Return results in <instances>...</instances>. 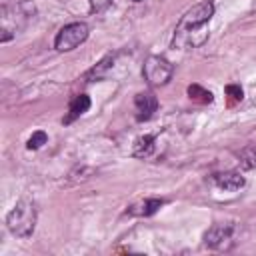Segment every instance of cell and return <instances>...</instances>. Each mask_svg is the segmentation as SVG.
I'll return each mask as SVG.
<instances>
[{
  "instance_id": "6da1fadb",
  "label": "cell",
  "mask_w": 256,
  "mask_h": 256,
  "mask_svg": "<svg viewBox=\"0 0 256 256\" xmlns=\"http://www.w3.org/2000/svg\"><path fill=\"white\" fill-rule=\"evenodd\" d=\"M214 14V2L204 0L192 6L176 24L172 36V48L178 50H194L200 48L208 40V24Z\"/></svg>"
},
{
  "instance_id": "7a4b0ae2",
  "label": "cell",
  "mask_w": 256,
  "mask_h": 256,
  "mask_svg": "<svg viewBox=\"0 0 256 256\" xmlns=\"http://www.w3.org/2000/svg\"><path fill=\"white\" fill-rule=\"evenodd\" d=\"M34 14H36V6L32 0L4 4L0 12V40L2 42L12 40L28 24V20L34 18Z\"/></svg>"
},
{
  "instance_id": "3957f363",
  "label": "cell",
  "mask_w": 256,
  "mask_h": 256,
  "mask_svg": "<svg viewBox=\"0 0 256 256\" xmlns=\"http://www.w3.org/2000/svg\"><path fill=\"white\" fill-rule=\"evenodd\" d=\"M36 206L28 200H20L16 202V206L8 212L6 216V226L8 230L18 236V238H28L32 236L34 228H36Z\"/></svg>"
},
{
  "instance_id": "277c9868",
  "label": "cell",
  "mask_w": 256,
  "mask_h": 256,
  "mask_svg": "<svg viewBox=\"0 0 256 256\" xmlns=\"http://www.w3.org/2000/svg\"><path fill=\"white\" fill-rule=\"evenodd\" d=\"M90 34L88 24L84 22H70L66 26H62L54 38V48L58 52H70L74 48H78Z\"/></svg>"
},
{
  "instance_id": "5b68a950",
  "label": "cell",
  "mask_w": 256,
  "mask_h": 256,
  "mask_svg": "<svg viewBox=\"0 0 256 256\" xmlns=\"http://www.w3.org/2000/svg\"><path fill=\"white\" fill-rule=\"evenodd\" d=\"M172 72H174V66L164 56H148L144 66H142L144 80L150 86H164V84H168V80L172 78Z\"/></svg>"
},
{
  "instance_id": "8992f818",
  "label": "cell",
  "mask_w": 256,
  "mask_h": 256,
  "mask_svg": "<svg viewBox=\"0 0 256 256\" xmlns=\"http://www.w3.org/2000/svg\"><path fill=\"white\" fill-rule=\"evenodd\" d=\"M234 238V224L232 222H220L206 230L204 244L214 250H228Z\"/></svg>"
},
{
  "instance_id": "52a82bcc",
  "label": "cell",
  "mask_w": 256,
  "mask_h": 256,
  "mask_svg": "<svg viewBox=\"0 0 256 256\" xmlns=\"http://www.w3.org/2000/svg\"><path fill=\"white\" fill-rule=\"evenodd\" d=\"M134 108H136V120L144 122L150 120L158 108V100L152 92H138L134 96Z\"/></svg>"
},
{
  "instance_id": "ba28073f",
  "label": "cell",
  "mask_w": 256,
  "mask_h": 256,
  "mask_svg": "<svg viewBox=\"0 0 256 256\" xmlns=\"http://www.w3.org/2000/svg\"><path fill=\"white\" fill-rule=\"evenodd\" d=\"M212 182L216 184V188L224 190V192H236L240 190L246 180L240 172H234V170H228V172H220V174H214L212 176Z\"/></svg>"
},
{
  "instance_id": "9c48e42d",
  "label": "cell",
  "mask_w": 256,
  "mask_h": 256,
  "mask_svg": "<svg viewBox=\"0 0 256 256\" xmlns=\"http://www.w3.org/2000/svg\"><path fill=\"white\" fill-rule=\"evenodd\" d=\"M166 204V200H162V198H146V200H142V202H138V204H132L128 210H126V214H130V216H152V214H156L162 206Z\"/></svg>"
},
{
  "instance_id": "30bf717a",
  "label": "cell",
  "mask_w": 256,
  "mask_h": 256,
  "mask_svg": "<svg viewBox=\"0 0 256 256\" xmlns=\"http://www.w3.org/2000/svg\"><path fill=\"white\" fill-rule=\"evenodd\" d=\"M88 108H90V98L86 96V94H78L76 98H72V102H70V106H68V114L64 116V124H72L76 118H80L84 112H88Z\"/></svg>"
},
{
  "instance_id": "8fae6325",
  "label": "cell",
  "mask_w": 256,
  "mask_h": 256,
  "mask_svg": "<svg viewBox=\"0 0 256 256\" xmlns=\"http://www.w3.org/2000/svg\"><path fill=\"white\" fill-rule=\"evenodd\" d=\"M114 58H116V54H108V56H104L88 74H86V82H94V80H100V78H104L106 76V72L112 68V64H114Z\"/></svg>"
},
{
  "instance_id": "7c38bea8",
  "label": "cell",
  "mask_w": 256,
  "mask_h": 256,
  "mask_svg": "<svg viewBox=\"0 0 256 256\" xmlns=\"http://www.w3.org/2000/svg\"><path fill=\"white\" fill-rule=\"evenodd\" d=\"M154 136L152 134H144V136H140L136 142H134V156L136 158H146V156H150L152 152H154Z\"/></svg>"
},
{
  "instance_id": "4fadbf2b",
  "label": "cell",
  "mask_w": 256,
  "mask_h": 256,
  "mask_svg": "<svg viewBox=\"0 0 256 256\" xmlns=\"http://www.w3.org/2000/svg\"><path fill=\"white\" fill-rule=\"evenodd\" d=\"M186 92H188L190 100H196V102H200V104H210V102L214 100L212 92H210V90H206V88H202L200 84H190Z\"/></svg>"
},
{
  "instance_id": "5bb4252c",
  "label": "cell",
  "mask_w": 256,
  "mask_h": 256,
  "mask_svg": "<svg viewBox=\"0 0 256 256\" xmlns=\"http://www.w3.org/2000/svg\"><path fill=\"white\" fill-rule=\"evenodd\" d=\"M238 158H240V164L244 168L256 170V142L250 144V146H246V148H242V152L238 154Z\"/></svg>"
},
{
  "instance_id": "9a60e30c",
  "label": "cell",
  "mask_w": 256,
  "mask_h": 256,
  "mask_svg": "<svg viewBox=\"0 0 256 256\" xmlns=\"http://www.w3.org/2000/svg\"><path fill=\"white\" fill-rule=\"evenodd\" d=\"M48 142V136H46V132H42V130H36L30 138H28V142H26V148L28 150H38L40 146H44Z\"/></svg>"
},
{
  "instance_id": "2e32d148",
  "label": "cell",
  "mask_w": 256,
  "mask_h": 256,
  "mask_svg": "<svg viewBox=\"0 0 256 256\" xmlns=\"http://www.w3.org/2000/svg\"><path fill=\"white\" fill-rule=\"evenodd\" d=\"M226 94H228V98H230V104L240 102L242 96H244V92H242V88H240L238 84H228V86H226Z\"/></svg>"
},
{
  "instance_id": "e0dca14e",
  "label": "cell",
  "mask_w": 256,
  "mask_h": 256,
  "mask_svg": "<svg viewBox=\"0 0 256 256\" xmlns=\"http://www.w3.org/2000/svg\"><path fill=\"white\" fill-rule=\"evenodd\" d=\"M110 4H112V0H90V10L96 12V14H100V12H104Z\"/></svg>"
}]
</instances>
